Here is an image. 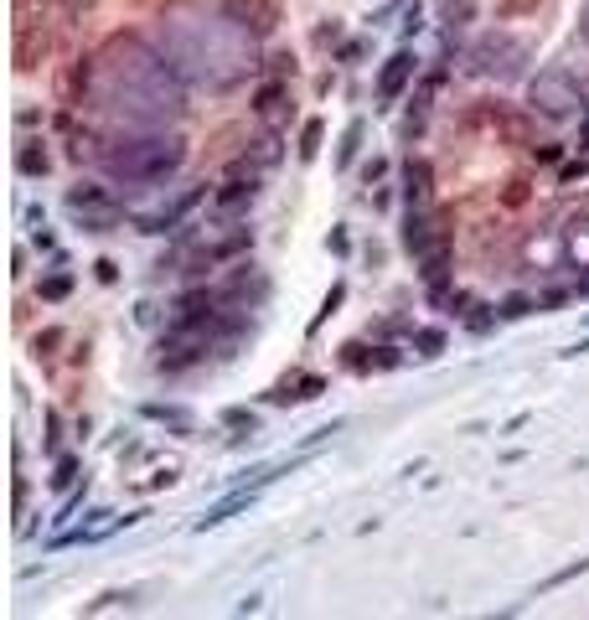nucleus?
Returning <instances> with one entry per match:
<instances>
[{"mask_svg": "<svg viewBox=\"0 0 589 620\" xmlns=\"http://www.w3.org/2000/svg\"><path fill=\"white\" fill-rule=\"evenodd\" d=\"M57 434H62V419L47 409V450H57Z\"/></svg>", "mask_w": 589, "mask_h": 620, "instance_id": "obj_33", "label": "nucleus"}, {"mask_svg": "<svg viewBox=\"0 0 589 620\" xmlns=\"http://www.w3.org/2000/svg\"><path fill=\"white\" fill-rule=\"evenodd\" d=\"M217 11L233 26H243L248 37H269L279 26V0H217Z\"/></svg>", "mask_w": 589, "mask_h": 620, "instance_id": "obj_9", "label": "nucleus"}, {"mask_svg": "<svg viewBox=\"0 0 589 620\" xmlns=\"http://www.w3.org/2000/svg\"><path fill=\"white\" fill-rule=\"evenodd\" d=\"M414 78H419V52L398 47V52L383 62V68H378V88H372V93H378V104H372V109H378V114H388V109L403 99V93L414 88Z\"/></svg>", "mask_w": 589, "mask_h": 620, "instance_id": "obj_7", "label": "nucleus"}, {"mask_svg": "<svg viewBox=\"0 0 589 620\" xmlns=\"http://www.w3.org/2000/svg\"><path fill=\"white\" fill-rule=\"evenodd\" d=\"M584 176H589V161H569L558 181H564V186H574V181H584Z\"/></svg>", "mask_w": 589, "mask_h": 620, "instance_id": "obj_31", "label": "nucleus"}, {"mask_svg": "<svg viewBox=\"0 0 589 620\" xmlns=\"http://www.w3.org/2000/svg\"><path fill=\"white\" fill-rule=\"evenodd\" d=\"M259 37H248L243 26H233L228 16H171L161 26V47L171 57V68L186 78V83H202L212 93H223L233 83H243L248 73L259 68V52H254Z\"/></svg>", "mask_w": 589, "mask_h": 620, "instance_id": "obj_2", "label": "nucleus"}, {"mask_svg": "<svg viewBox=\"0 0 589 620\" xmlns=\"http://www.w3.org/2000/svg\"><path fill=\"white\" fill-rule=\"evenodd\" d=\"M450 254H455V238H450V228H440V238H434L424 254L414 259L424 285H434V279H450Z\"/></svg>", "mask_w": 589, "mask_h": 620, "instance_id": "obj_13", "label": "nucleus"}, {"mask_svg": "<svg viewBox=\"0 0 589 620\" xmlns=\"http://www.w3.org/2000/svg\"><path fill=\"white\" fill-rule=\"evenodd\" d=\"M403 207H434V166L424 155L403 161Z\"/></svg>", "mask_w": 589, "mask_h": 620, "instance_id": "obj_10", "label": "nucleus"}, {"mask_svg": "<svg viewBox=\"0 0 589 620\" xmlns=\"http://www.w3.org/2000/svg\"><path fill=\"white\" fill-rule=\"evenodd\" d=\"M527 310H538V300H527V295H512V300H502V305H496V316H502V321H522Z\"/></svg>", "mask_w": 589, "mask_h": 620, "instance_id": "obj_24", "label": "nucleus"}, {"mask_svg": "<svg viewBox=\"0 0 589 620\" xmlns=\"http://www.w3.org/2000/svg\"><path fill=\"white\" fill-rule=\"evenodd\" d=\"M93 161L119 186H161L186 166V140L176 130H119L93 145Z\"/></svg>", "mask_w": 589, "mask_h": 620, "instance_id": "obj_3", "label": "nucleus"}, {"mask_svg": "<svg viewBox=\"0 0 589 620\" xmlns=\"http://www.w3.org/2000/svg\"><path fill=\"white\" fill-rule=\"evenodd\" d=\"M83 496H88V486H78V491H68V502H62V507H57V517H52V522H68V517H73L78 507H83Z\"/></svg>", "mask_w": 589, "mask_h": 620, "instance_id": "obj_27", "label": "nucleus"}, {"mask_svg": "<svg viewBox=\"0 0 589 620\" xmlns=\"http://www.w3.org/2000/svg\"><path fill=\"white\" fill-rule=\"evenodd\" d=\"M73 476H78V460H73V455H62V460L52 465V476H47V481H52V491H68Z\"/></svg>", "mask_w": 589, "mask_h": 620, "instance_id": "obj_23", "label": "nucleus"}, {"mask_svg": "<svg viewBox=\"0 0 589 620\" xmlns=\"http://www.w3.org/2000/svg\"><path fill=\"white\" fill-rule=\"evenodd\" d=\"M326 393V378L321 372H300V378H285L279 388H269V403H310Z\"/></svg>", "mask_w": 589, "mask_h": 620, "instance_id": "obj_14", "label": "nucleus"}, {"mask_svg": "<svg viewBox=\"0 0 589 620\" xmlns=\"http://www.w3.org/2000/svg\"><path fill=\"white\" fill-rule=\"evenodd\" d=\"M341 300H347V279H336V285L326 290V300H321V310H316V321H310V331H321V326L336 316V305H341Z\"/></svg>", "mask_w": 589, "mask_h": 620, "instance_id": "obj_20", "label": "nucleus"}, {"mask_svg": "<svg viewBox=\"0 0 589 620\" xmlns=\"http://www.w3.org/2000/svg\"><path fill=\"white\" fill-rule=\"evenodd\" d=\"M73 88H83L88 104L124 130H166L186 114V78L145 37H109L83 62Z\"/></svg>", "mask_w": 589, "mask_h": 620, "instance_id": "obj_1", "label": "nucleus"}, {"mask_svg": "<svg viewBox=\"0 0 589 620\" xmlns=\"http://www.w3.org/2000/svg\"><path fill=\"white\" fill-rule=\"evenodd\" d=\"M93 269H99V279H104V285H114V279H119V264H114V259H99Z\"/></svg>", "mask_w": 589, "mask_h": 620, "instance_id": "obj_32", "label": "nucleus"}, {"mask_svg": "<svg viewBox=\"0 0 589 620\" xmlns=\"http://www.w3.org/2000/svg\"><path fill=\"white\" fill-rule=\"evenodd\" d=\"M465 62H471L476 78L512 83L522 73V62H527V47L512 37V31H481V37L471 42V52H465Z\"/></svg>", "mask_w": 589, "mask_h": 620, "instance_id": "obj_5", "label": "nucleus"}, {"mask_svg": "<svg viewBox=\"0 0 589 620\" xmlns=\"http://www.w3.org/2000/svg\"><path fill=\"white\" fill-rule=\"evenodd\" d=\"M434 238H440V217H434V207H403V248H409L414 259Z\"/></svg>", "mask_w": 589, "mask_h": 620, "instance_id": "obj_11", "label": "nucleus"}, {"mask_svg": "<svg viewBox=\"0 0 589 620\" xmlns=\"http://www.w3.org/2000/svg\"><path fill=\"white\" fill-rule=\"evenodd\" d=\"M362 130H367L362 119H352L347 130H341V145H336V166H341V171H347V166L357 161V150H362Z\"/></svg>", "mask_w": 589, "mask_h": 620, "instance_id": "obj_18", "label": "nucleus"}, {"mask_svg": "<svg viewBox=\"0 0 589 620\" xmlns=\"http://www.w3.org/2000/svg\"><path fill=\"white\" fill-rule=\"evenodd\" d=\"M579 145H584V150H589V119H584V130H579Z\"/></svg>", "mask_w": 589, "mask_h": 620, "instance_id": "obj_38", "label": "nucleus"}, {"mask_svg": "<svg viewBox=\"0 0 589 620\" xmlns=\"http://www.w3.org/2000/svg\"><path fill=\"white\" fill-rule=\"evenodd\" d=\"M579 574H589V558H579V564H569V569L548 574V579L538 584V595H548V589H564V584H569V579H579Z\"/></svg>", "mask_w": 589, "mask_h": 620, "instance_id": "obj_22", "label": "nucleus"}, {"mask_svg": "<svg viewBox=\"0 0 589 620\" xmlns=\"http://www.w3.org/2000/svg\"><path fill=\"white\" fill-rule=\"evenodd\" d=\"M579 42H584V47H589V6H584V11H579Z\"/></svg>", "mask_w": 589, "mask_h": 620, "instance_id": "obj_37", "label": "nucleus"}, {"mask_svg": "<svg viewBox=\"0 0 589 620\" xmlns=\"http://www.w3.org/2000/svg\"><path fill=\"white\" fill-rule=\"evenodd\" d=\"M68 295H73V269L57 259V264H52V274L42 279V300H47V305H57V300H68Z\"/></svg>", "mask_w": 589, "mask_h": 620, "instance_id": "obj_16", "label": "nucleus"}, {"mask_svg": "<svg viewBox=\"0 0 589 620\" xmlns=\"http://www.w3.org/2000/svg\"><path fill=\"white\" fill-rule=\"evenodd\" d=\"M52 347H62V331H57V326H47V331L37 336V357H52Z\"/></svg>", "mask_w": 589, "mask_h": 620, "instance_id": "obj_28", "label": "nucleus"}, {"mask_svg": "<svg viewBox=\"0 0 589 620\" xmlns=\"http://www.w3.org/2000/svg\"><path fill=\"white\" fill-rule=\"evenodd\" d=\"M259 176H264L259 166H233V176L212 192V212L217 217H243L259 202Z\"/></svg>", "mask_w": 589, "mask_h": 620, "instance_id": "obj_8", "label": "nucleus"}, {"mask_svg": "<svg viewBox=\"0 0 589 620\" xmlns=\"http://www.w3.org/2000/svg\"><path fill=\"white\" fill-rule=\"evenodd\" d=\"M502 130H507L512 140H527V130H533V119H527V114H507V124H502ZM527 145H533V140H527Z\"/></svg>", "mask_w": 589, "mask_h": 620, "instance_id": "obj_26", "label": "nucleus"}, {"mask_svg": "<svg viewBox=\"0 0 589 620\" xmlns=\"http://www.w3.org/2000/svg\"><path fill=\"white\" fill-rule=\"evenodd\" d=\"M372 352H378V347H362V341H347V347H341V367H347V372H362V378H367V372H378Z\"/></svg>", "mask_w": 589, "mask_h": 620, "instance_id": "obj_19", "label": "nucleus"}, {"mask_svg": "<svg viewBox=\"0 0 589 620\" xmlns=\"http://www.w3.org/2000/svg\"><path fill=\"white\" fill-rule=\"evenodd\" d=\"M16 171H21L26 181H42V176L52 171L47 145H42V140H21V145H16Z\"/></svg>", "mask_w": 589, "mask_h": 620, "instance_id": "obj_15", "label": "nucleus"}, {"mask_svg": "<svg viewBox=\"0 0 589 620\" xmlns=\"http://www.w3.org/2000/svg\"><path fill=\"white\" fill-rule=\"evenodd\" d=\"M57 6L68 11V16H78V11H88V0H57Z\"/></svg>", "mask_w": 589, "mask_h": 620, "instance_id": "obj_36", "label": "nucleus"}, {"mask_svg": "<svg viewBox=\"0 0 589 620\" xmlns=\"http://www.w3.org/2000/svg\"><path fill=\"white\" fill-rule=\"evenodd\" d=\"M383 176H388V161H383V155H372V161L362 166V181L372 186V181H383Z\"/></svg>", "mask_w": 589, "mask_h": 620, "instance_id": "obj_29", "label": "nucleus"}, {"mask_svg": "<svg viewBox=\"0 0 589 620\" xmlns=\"http://www.w3.org/2000/svg\"><path fill=\"white\" fill-rule=\"evenodd\" d=\"M533 155H538V161H558V155H564V145L548 140V145H533Z\"/></svg>", "mask_w": 589, "mask_h": 620, "instance_id": "obj_34", "label": "nucleus"}, {"mask_svg": "<svg viewBox=\"0 0 589 620\" xmlns=\"http://www.w3.org/2000/svg\"><path fill=\"white\" fill-rule=\"evenodd\" d=\"M68 212L78 217L83 233H114L119 217H124V207L114 202L109 186H93V181H78L73 192H68Z\"/></svg>", "mask_w": 589, "mask_h": 620, "instance_id": "obj_6", "label": "nucleus"}, {"mask_svg": "<svg viewBox=\"0 0 589 620\" xmlns=\"http://www.w3.org/2000/svg\"><path fill=\"white\" fill-rule=\"evenodd\" d=\"M445 341H450V336H445L440 326H414V352H419L424 362L440 357V352H445Z\"/></svg>", "mask_w": 589, "mask_h": 620, "instance_id": "obj_17", "label": "nucleus"}, {"mask_svg": "<svg viewBox=\"0 0 589 620\" xmlns=\"http://www.w3.org/2000/svg\"><path fill=\"white\" fill-rule=\"evenodd\" d=\"M419 26H424V11L409 6V11H403V31H419Z\"/></svg>", "mask_w": 589, "mask_h": 620, "instance_id": "obj_35", "label": "nucleus"}, {"mask_svg": "<svg viewBox=\"0 0 589 620\" xmlns=\"http://www.w3.org/2000/svg\"><path fill=\"white\" fill-rule=\"evenodd\" d=\"M223 424L228 429H243V434H259V414L254 409H223Z\"/></svg>", "mask_w": 589, "mask_h": 620, "instance_id": "obj_25", "label": "nucleus"}, {"mask_svg": "<svg viewBox=\"0 0 589 620\" xmlns=\"http://www.w3.org/2000/svg\"><path fill=\"white\" fill-rule=\"evenodd\" d=\"M285 104H295L285 73H274V78H264V83L254 88V114H259L264 124H285Z\"/></svg>", "mask_w": 589, "mask_h": 620, "instance_id": "obj_12", "label": "nucleus"}, {"mask_svg": "<svg viewBox=\"0 0 589 620\" xmlns=\"http://www.w3.org/2000/svg\"><path fill=\"white\" fill-rule=\"evenodd\" d=\"M527 109L543 114V119H574L589 104H584L579 78L564 68V62H548V68H538L533 78H527Z\"/></svg>", "mask_w": 589, "mask_h": 620, "instance_id": "obj_4", "label": "nucleus"}, {"mask_svg": "<svg viewBox=\"0 0 589 620\" xmlns=\"http://www.w3.org/2000/svg\"><path fill=\"white\" fill-rule=\"evenodd\" d=\"M331 254H336V259H347V254H352V238H347V228H331Z\"/></svg>", "mask_w": 589, "mask_h": 620, "instance_id": "obj_30", "label": "nucleus"}, {"mask_svg": "<svg viewBox=\"0 0 589 620\" xmlns=\"http://www.w3.org/2000/svg\"><path fill=\"white\" fill-rule=\"evenodd\" d=\"M321 135H326V124L321 119H305V130H300V161H316Z\"/></svg>", "mask_w": 589, "mask_h": 620, "instance_id": "obj_21", "label": "nucleus"}]
</instances>
